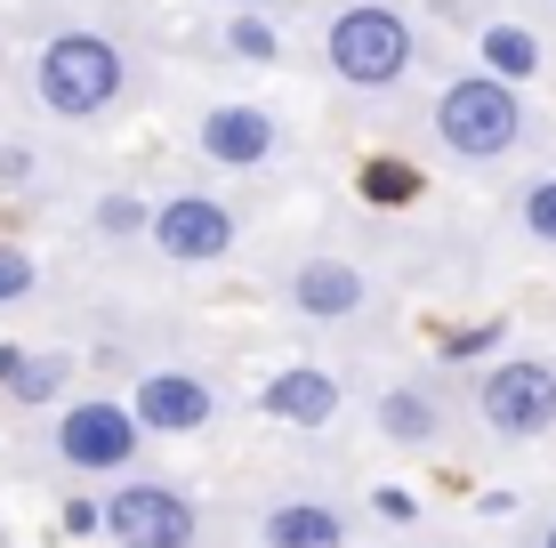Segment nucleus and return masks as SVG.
<instances>
[{"mask_svg":"<svg viewBox=\"0 0 556 548\" xmlns=\"http://www.w3.org/2000/svg\"><path fill=\"white\" fill-rule=\"evenodd\" d=\"M291 298H299V315H315V323H348L363 307V275L348 258H306L291 275Z\"/></svg>","mask_w":556,"mask_h":548,"instance_id":"obj_11","label":"nucleus"},{"mask_svg":"<svg viewBox=\"0 0 556 548\" xmlns=\"http://www.w3.org/2000/svg\"><path fill=\"white\" fill-rule=\"evenodd\" d=\"M492 339H501V323H484V331H468V339H452V355H484Z\"/></svg>","mask_w":556,"mask_h":548,"instance_id":"obj_24","label":"nucleus"},{"mask_svg":"<svg viewBox=\"0 0 556 548\" xmlns=\"http://www.w3.org/2000/svg\"><path fill=\"white\" fill-rule=\"evenodd\" d=\"M202 154L218 169H258L275 154V122H266V105H210L202 113Z\"/></svg>","mask_w":556,"mask_h":548,"instance_id":"obj_10","label":"nucleus"},{"mask_svg":"<svg viewBox=\"0 0 556 548\" xmlns=\"http://www.w3.org/2000/svg\"><path fill=\"white\" fill-rule=\"evenodd\" d=\"M435 138L468 162H501L516 138H525V98L516 81H492V73H468L435 98Z\"/></svg>","mask_w":556,"mask_h":548,"instance_id":"obj_1","label":"nucleus"},{"mask_svg":"<svg viewBox=\"0 0 556 548\" xmlns=\"http://www.w3.org/2000/svg\"><path fill=\"white\" fill-rule=\"evenodd\" d=\"M258 411L282 420V428H331L339 420V380L315 371V364H291V371H275V380L258 387Z\"/></svg>","mask_w":556,"mask_h":548,"instance_id":"obj_9","label":"nucleus"},{"mask_svg":"<svg viewBox=\"0 0 556 548\" xmlns=\"http://www.w3.org/2000/svg\"><path fill=\"white\" fill-rule=\"evenodd\" d=\"M363 194H371V202H412L419 194V169L412 162H371V169H363Z\"/></svg>","mask_w":556,"mask_h":548,"instance_id":"obj_16","label":"nucleus"},{"mask_svg":"<svg viewBox=\"0 0 556 548\" xmlns=\"http://www.w3.org/2000/svg\"><path fill=\"white\" fill-rule=\"evenodd\" d=\"M541 548H556V524H548V540H541Z\"/></svg>","mask_w":556,"mask_h":548,"instance_id":"obj_26","label":"nucleus"},{"mask_svg":"<svg viewBox=\"0 0 556 548\" xmlns=\"http://www.w3.org/2000/svg\"><path fill=\"white\" fill-rule=\"evenodd\" d=\"M56 451H65V468L113 476V468L138 460V420H129V404H105V395H89V404H73L65 420H56Z\"/></svg>","mask_w":556,"mask_h":548,"instance_id":"obj_6","label":"nucleus"},{"mask_svg":"<svg viewBox=\"0 0 556 548\" xmlns=\"http://www.w3.org/2000/svg\"><path fill=\"white\" fill-rule=\"evenodd\" d=\"M65 380H73V355H16L0 387H9V404H56Z\"/></svg>","mask_w":556,"mask_h":548,"instance_id":"obj_13","label":"nucleus"},{"mask_svg":"<svg viewBox=\"0 0 556 548\" xmlns=\"http://www.w3.org/2000/svg\"><path fill=\"white\" fill-rule=\"evenodd\" d=\"M484 65H492V81H532V73H541V41H532L525 25H492Z\"/></svg>","mask_w":556,"mask_h":548,"instance_id":"obj_15","label":"nucleus"},{"mask_svg":"<svg viewBox=\"0 0 556 548\" xmlns=\"http://www.w3.org/2000/svg\"><path fill=\"white\" fill-rule=\"evenodd\" d=\"M371 508H379L388 524H412V517H419V500H412V493H395V484H379V493H371Z\"/></svg>","mask_w":556,"mask_h":548,"instance_id":"obj_21","label":"nucleus"},{"mask_svg":"<svg viewBox=\"0 0 556 548\" xmlns=\"http://www.w3.org/2000/svg\"><path fill=\"white\" fill-rule=\"evenodd\" d=\"M98 234H113V242L146 234V202H138V194H105V202H98Z\"/></svg>","mask_w":556,"mask_h":548,"instance_id":"obj_17","label":"nucleus"},{"mask_svg":"<svg viewBox=\"0 0 556 548\" xmlns=\"http://www.w3.org/2000/svg\"><path fill=\"white\" fill-rule=\"evenodd\" d=\"M525 234H541V242H556V178H541L525 194Z\"/></svg>","mask_w":556,"mask_h":548,"instance_id":"obj_19","label":"nucleus"},{"mask_svg":"<svg viewBox=\"0 0 556 548\" xmlns=\"http://www.w3.org/2000/svg\"><path fill=\"white\" fill-rule=\"evenodd\" d=\"M65 533H73V540L98 533V500H65Z\"/></svg>","mask_w":556,"mask_h":548,"instance_id":"obj_22","label":"nucleus"},{"mask_svg":"<svg viewBox=\"0 0 556 548\" xmlns=\"http://www.w3.org/2000/svg\"><path fill=\"white\" fill-rule=\"evenodd\" d=\"M266 548H348V517L323 500H282L266 517Z\"/></svg>","mask_w":556,"mask_h":548,"instance_id":"obj_12","label":"nucleus"},{"mask_svg":"<svg viewBox=\"0 0 556 548\" xmlns=\"http://www.w3.org/2000/svg\"><path fill=\"white\" fill-rule=\"evenodd\" d=\"M33 81H41L49 113L89 122V113H105L122 98V56H113V41H98V33H56L41 49V65H33Z\"/></svg>","mask_w":556,"mask_h":548,"instance_id":"obj_2","label":"nucleus"},{"mask_svg":"<svg viewBox=\"0 0 556 548\" xmlns=\"http://www.w3.org/2000/svg\"><path fill=\"white\" fill-rule=\"evenodd\" d=\"M33 291V258L16 251V242H0V307H9V298H25Z\"/></svg>","mask_w":556,"mask_h":548,"instance_id":"obj_20","label":"nucleus"},{"mask_svg":"<svg viewBox=\"0 0 556 548\" xmlns=\"http://www.w3.org/2000/svg\"><path fill=\"white\" fill-rule=\"evenodd\" d=\"M331 73L355 89H395L412 73V25L379 0H355V9L331 16Z\"/></svg>","mask_w":556,"mask_h":548,"instance_id":"obj_3","label":"nucleus"},{"mask_svg":"<svg viewBox=\"0 0 556 548\" xmlns=\"http://www.w3.org/2000/svg\"><path fill=\"white\" fill-rule=\"evenodd\" d=\"M379 436H388V444H428V436H435V404H428L419 387L379 395Z\"/></svg>","mask_w":556,"mask_h":548,"instance_id":"obj_14","label":"nucleus"},{"mask_svg":"<svg viewBox=\"0 0 556 548\" xmlns=\"http://www.w3.org/2000/svg\"><path fill=\"white\" fill-rule=\"evenodd\" d=\"M476 411L501 436H548L556 428V364H532V355H508V364L484 371L476 387Z\"/></svg>","mask_w":556,"mask_h":548,"instance_id":"obj_5","label":"nucleus"},{"mask_svg":"<svg viewBox=\"0 0 556 548\" xmlns=\"http://www.w3.org/2000/svg\"><path fill=\"white\" fill-rule=\"evenodd\" d=\"M210 411H218V395L194 371H153V380H138L129 420H138V436H194V428H210Z\"/></svg>","mask_w":556,"mask_h":548,"instance_id":"obj_8","label":"nucleus"},{"mask_svg":"<svg viewBox=\"0 0 556 548\" xmlns=\"http://www.w3.org/2000/svg\"><path fill=\"white\" fill-rule=\"evenodd\" d=\"M146 234H153V251L178 258V267H210V258L235 251V218L210 194H178V202H162V211H146Z\"/></svg>","mask_w":556,"mask_h":548,"instance_id":"obj_7","label":"nucleus"},{"mask_svg":"<svg viewBox=\"0 0 556 548\" xmlns=\"http://www.w3.org/2000/svg\"><path fill=\"white\" fill-rule=\"evenodd\" d=\"M9 364H16V347H0V380H9Z\"/></svg>","mask_w":556,"mask_h":548,"instance_id":"obj_25","label":"nucleus"},{"mask_svg":"<svg viewBox=\"0 0 556 548\" xmlns=\"http://www.w3.org/2000/svg\"><path fill=\"white\" fill-rule=\"evenodd\" d=\"M98 533H113L122 548H194L202 517L186 493H169V484H122V493H105L98 508Z\"/></svg>","mask_w":556,"mask_h":548,"instance_id":"obj_4","label":"nucleus"},{"mask_svg":"<svg viewBox=\"0 0 556 548\" xmlns=\"http://www.w3.org/2000/svg\"><path fill=\"white\" fill-rule=\"evenodd\" d=\"M226 41H235V56H251V65H275V25H266V16H235V33H226Z\"/></svg>","mask_w":556,"mask_h":548,"instance_id":"obj_18","label":"nucleus"},{"mask_svg":"<svg viewBox=\"0 0 556 548\" xmlns=\"http://www.w3.org/2000/svg\"><path fill=\"white\" fill-rule=\"evenodd\" d=\"M25 169H33V154H25V145H0V178L16 186V178H25Z\"/></svg>","mask_w":556,"mask_h":548,"instance_id":"obj_23","label":"nucleus"}]
</instances>
